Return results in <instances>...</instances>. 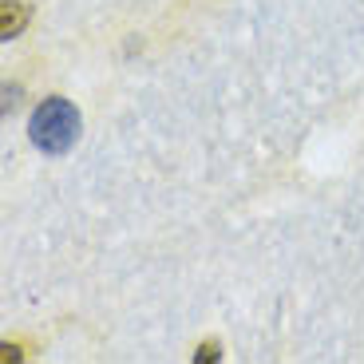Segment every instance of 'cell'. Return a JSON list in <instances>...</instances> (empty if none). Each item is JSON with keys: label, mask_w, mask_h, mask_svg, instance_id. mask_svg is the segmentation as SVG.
<instances>
[{"label": "cell", "mask_w": 364, "mask_h": 364, "mask_svg": "<svg viewBox=\"0 0 364 364\" xmlns=\"http://www.w3.org/2000/svg\"><path fill=\"white\" fill-rule=\"evenodd\" d=\"M28 135H32V143L44 155H68L75 146V139H80V111H75V103L64 100V95H48L32 111Z\"/></svg>", "instance_id": "cell-1"}, {"label": "cell", "mask_w": 364, "mask_h": 364, "mask_svg": "<svg viewBox=\"0 0 364 364\" xmlns=\"http://www.w3.org/2000/svg\"><path fill=\"white\" fill-rule=\"evenodd\" d=\"M28 24V4L24 0H4V9H0V36L4 40H16Z\"/></svg>", "instance_id": "cell-2"}, {"label": "cell", "mask_w": 364, "mask_h": 364, "mask_svg": "<svg viewBox=\"0 0 364 364\" xmlns=\"http://www.w3.org/2000/svg\"><path fill=\"white\" fill-rule=\"evenodd\" d=\"M194 360H218V345H206V348H198V356Z\"/></svg>", "instance_id": "cell-3"}]
</instances>
